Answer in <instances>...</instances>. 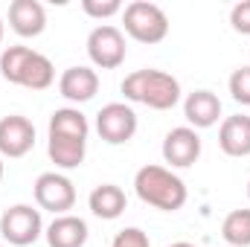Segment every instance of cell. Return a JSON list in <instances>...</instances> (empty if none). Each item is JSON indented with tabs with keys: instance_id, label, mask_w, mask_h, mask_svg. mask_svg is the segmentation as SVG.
<instances>
[{
	"instance_id": "cell-22",
	"label": "cell",
	"mask_w": 250,
	"mask_h": 247,
	"mask_svg": "<svg viewBox=\"0 0 250 247\" xmlns=\"http://www.w3.org/2000/svg\"><path fill=\"white\" fill-rule=\"evenodd\" d=\"M82 9H84V15H90L96 21H105V18L120 15L125 6L120 0H82Z\"/></svg>"
},
{
	"instance_id": "cell-25",
	"label": "cell",
	"mask_w": 250,
	"mask_h": 247,
	"mask_svg": "<svg viewBox=\"0 0 250 247\" xmlns=\"http://www.w3.org/2000/svg\"><path fill=\"white\" fill-rule=\"evenodd\" d=\"M169 247H195V245H189V242H175V245H169Z\"/></svg>"
},
{
	"instance_id": "cell-27",
	"label": "cell",
	"mask_w": 250,
	"mask_h": 247,
	"mask_svg": "<svg viewBox=\"0 0 250 247\" xmlns=\"http://www.w3.org/2000/svg\"><path fill=\"white\" fill-rule=\"evenodd\" d=\"M0 44H3V18H0Z\"/></svg>"
},
{
	"instance_id": "cell-24",
	"label": "cell",
	"mask_w": 250,
	"mask_h": 247,
	"mask_svg": "<svg viewBox=\"0 0 250 247\" xmlns=\"http://www.w3.org/2000/svg\"><path fill=\"white\" fill-rule=\"evenodd\" d=\"M230 23L236 32L250 35V0H239L233 9H230Z\"/></svg>"
},
{
	"instance_id": "cell-2",
	"label": "cell",
	"mask_w": 250,
	"mask_h": 247,
	"mask_svg": "<svg viewBox=\"0 0 250 247\" xmlns=\"http://www.w3.org/2000/svg\"><path fill=\"white\" fill-rule=\"evenodd\" d=\"M134 192H137V198L143 204H148L154 209H163V212H178L189 198L187 184L172 169L157 166V163H148V166L137 169Z\"/></svg>"
},
{
	"instance_id": "cell-4",
	"label": "cell",
	"mask_w": 250,
	"mask_h": 247,
	"mask_svg": "<svg viewBox=\"0 0 250 247\" xmlns=\"http://www.w3.org/2000/svg\"><path fill=\"white\" fill-rule=\"evenodd\" d=\"M44 233V221H41V209L29 206V204H15L0 215V236L15 247L35 245Z\"/></svg>"
},
{
	"instance_id": "cell-11",
	"label": "cell",
	"mask_w": 250,
	"mask_h": 247,
	"mask_svg": "<svg viewBox=\"0 0 250 247\" xmlns=\"http://www.w3.org/2000/svg\"><path fill=\"white\" fill-rule=\"evenodd\" d=\"M9 26L21 38H38L47 29V9L38 0H12L9 3Z\"/></svg>"
},
{
	"instance_id": "cell-8",
	"label": "cell",
	"mask_w": 250,
	"mask_h": 247,
	"mask_svg": "<svg viewBox=\"0 0 250 247\" xmlns=\"http://www.w3.org/2000/svg\"><path fill=\"white\" fill-rule=\"evenodd\" d=\"M35 145V125L21 114H9L0 120V157H23Z\"/></svg>"
},
{
	"instance_id": "cell-20",
	"label": "cell",
	"mask_w": 250,
	"mask_h": 247,
	"mask_svg": "<svg viewBox=\"0 0 250 247\" xmlns=\"http://www.w3.org/2000/svg\"><path fill=\"white\" fill-rule=\"evenodd\" d=\"M29 53H32V50H29V47H21V44L3 50V56H0V76H3L9 84H18V76H21L23 64L29 59Z\"/></svg>"
},
{
	"instance_id": "cell-14",
	"label": "cell",
	"mask_w": 250,
	"mask_h": 247,
	"mask_svg": "<svg viewBox=\"0 0 250 247\" xmlns=\"http://www.w3.org/2000/svg\"><path fill=\"white\" fill-rule=\"evenodd\" d=\"M87 242V224L79 215H56L47 227V245L50 247H84Z\"/></svg>"
},
{
	"instance_id": "cell-5",
	"label": "cell",
	"mask_w": 250,
	"mask_h": 247,
	"mask_svg": "<svg viewBox=\"0 0 250 247\" xmlns=\"http://www.w3.org/2000/svg\"><path fill=\"white\" fill-rule=\"evenodd\" d=\"M125 35L120 26L111 23H99L96 29H90L87 35V56L99 70H117L125 62Z\"/></svg>"
},
{
	"instance_id": "cell-28",
	"label": "cell",
	"mask_w": 250,
	"mask_h": 247,
	"mask_svg": "<svg viewBox=\"0 0 250 247\" xmlns=\"http://www.w3.org/2000/svg\"><path fill=\"white\" fill-rule=\"evenodd\" d=\"M248 198H250V181H248Z\"/></svg>"
},
{
	"instance_id": "cell-13",
	"label": "cell",
	"mask_w": 250,
	"mask_h": 247,
	"mask_svg": "<svg viewBox=\"0 0 250 247\" xmlns=\"http://www.w3.org/2000/svg\"><path fill=\"white\" fill-rule=\"evenodd\" d=\"M218 145L227 157H250V117H227L218 128Z\"/></svg>"
},
{
	"instance_id": "cell-7",
	"label": "cell",
	"mask_w": 250,
	"mask_h": 247,
	"mask_svg": "<svg viewBox=\"0 0 250 247\" xmlns=\"http://www.w3.org/2000/svg\"><path fill=\"white\" fill-rule=\"evenodd\" d=\"M96 131L108 145H123L137 134V114L125 102H108L96 114Z\"/></svg>"
},
{
	"instance_id": "cell-3",
	"label": "cell",
	"mask_w": 250,
	"mask_h": 247,
	"mask_svg": "<svg viewBox=\"0 0 250 247\" xmlns=\"http://www.w3.org/2000/svg\"><path fill=\"white\" fill-rule=\"evenodd\" d=\"M125 32L140 44H160L169 35V18L166 12L151 0H134L123 9Z\"/></svg>"
},
{
	"instance_id": "cell-18",
	"label": "cell",
	"mask_w": 250,
	"mask_h": 247,
	"mask_svg": "<svg viewBox=\"0 0 250 247\" xmlns=\"http://www.w3.org/2000/svg\"><path fill=\"white\" fill-rule=\"evenodd\" d=\"M87 143L84 140H67V137H47V154L56 163V169H79L84 163Z\"/></svg>"
},
{
	"instance_id": "cell-15",
	"label": "cell",
	"mask_w": 250,
	"mask_h": 247,
	"mask_svg": "<svg viewBox=\"0 0 250 247\" xmlns=\"http://www.w3.org/2000/svg\"><path fill=\"white\" fill-rule=\"evenodd\" d=\"M87 206H90V212H93L96 218L114 221V218H120V215L125 212L128 198H125V192L117 184H99L93 192H90Z\"/></svg>"
},
{
	"instance_id": "cell-6",
	"label": "cell",
	"mask_w": 250,
	"mask_h": 247,
	"mask_svg": "<svg viewBox=\"0 0 250 247\" xmlns=\"http://www.w3.org/2000/svg\"><path fill=\"white\" fill-rule=\"evenodd\" d=\"M32 192H35V204L41 209H50L53 215H67V209H73V204H76V186L62 172L38 175Z\"/></svg>"
},
{
	"instance_id": "cell-16",
	"label": "cell",
	"mask_w": 250,
	"mask_h": 247,
	"mask_svg": "<svg viewBox=\"0 0 250 247\" xmlns=\"http://www.w3.org/2000/svg\"><path fill=\"white\" fill-rule=\"evenodd\" d=\"M50 137H67V140H84L90 134V123L79 108H59L50 117Z\"/></svg>"
},
{
	"instance_id": "cell-17",
	"label": "cell",
	"mask_w": 250,
	"mask_h": 247,
	"mask_svg": "<svg viewBox=\"0 0 250 247\" xmlns=\"http://www.w3.org/2000/svg\"><path fill=\"white\" fill-rule=\"evenodd\" d=\"M56 82V67L53 62L44 56V53H29V59L23 64L21 76H18V84L21 87H29V90H47L50 84Z\"/></svg>"
},
{
	"instance_id": "cell-23",
	"label": "cell",
	"mask_w": 250,
	"mask_h": 247,
	"mask_svg": "<svg viewBox=\"0 0 250 247\" xmlns=\"http://www.w3.org/2000/svg\"><path fill=\"white\" fill-rule=\"evenodd\" d=\"M111 247H151V242H148V236L140 227H125V230H120L114 236Z\"/></svg>"
},
{
	"instance_id": "cell-10",
	"label": "cell",
	"mask_w": 250,
	"mask_h": 247,
	"mask_svg": "<svg viewBox=\"0 0 250 247\" xmlns=\"http://www.w3.org/2000/svg\"><path fill=\"white\" fill-rule=\"evenodd\" d=\"M59 93H62L67 102H90L96 93H99V76L93 67H67L59 79Z\"/></svg>"
},
{
	"instance_id": "cell-26",
	"label": "cell",
	"mask_w": 250,
	"mask_h": 247,
	"mask_svg": "<svg viewBox=\"0 0 250 247\" xmlns=\"http://www.w3.org/2000/svg\"><path fill=\"white\" fill-rule=\"evenodd\" d=\"M3 172H6V166H3V157H0V181H3Z\"/></svg>"
},
{
	"instance_id": "cell-29",
	"label": "cell",
	"mask_w": 250,
	"mask_h": 247,
	"mask_svg": "<svg viewBox=\"0 0 250 247\" xmlns=\"http://www.w3.org/2000/svg\"><path fill=\"white\" fill-rule=\"evenodd\" d=\"M0 247H3V245H0Z\"/></svg>"
},
{
	"instance_id": "cell-19",
	"label": "cell",
	"mask_w": 250,
	"mask_h": 247,
	"mask_svg": "<svg viewBox=\"0 0 250 247\" xmlns=\"http://www.w3.org/2000/svg\"><path fill=\"white\" fill-rule=\"evenodd\" d=\"M221 239L227 247H250V209H233L224 218Z\"/></svg>"
},
{
	"instance_id": "cell-9",
	"label": "cell",
	"mask_w": 250,
	"mask_h": 247,
	"mask_svg": "<svg viewBox=\"0 0 250 247\" xmlns=\"http://www.w3.org/2000/svg\"><path fill=\"white\" fill-rule=\"evenodd\" d=\"M198 157H201V137L195 128L181 125L163 137V160L172 169H189Z\"/></svg>"
},
{
	"instance_id": "cell-1",
	"label": "cell",
	"mask_w": 250,
	"mask_h": 247,
	"mask_svg": "<svg viewBox=\"0 0 250 247\" xmlns=\"http://www.w3.org/2000/svg\"><path fill=\"white\" fill-rule=\"evenodd\" d=\"M123 96L128 102H140L151 111H172L181 102V82L172 73L143 67L123 79Z\"/></svg>"
},
{
	"instance_id": "cell-21",
	"label": "cell",
	"mask_w": 250,
	"mask_h": 247,
	"mask_svg": "<svg viewBox=\"0 0 250 247\" xmlns=\"http://www.w3.org/2000/svg\"><path fill=\"white\" fill-rule=\"evenodd\" d=\"M230 96L239 105H250V64L233 70V76H230Z\"/></svg>"
},
{
	"instance_id": "cell-12",
	"label": "cell",
	"mask_w": 250,
	"mask_h": 247,
	"mask_svg": "<svg viewBox=\"0 0 250 247\" xmlns=\"http://www.w3.org/2000/svg\"><path fill=\"white\" fill-rule=\"evenodd\" d=\"M184 117L189 128H212L221 117V99L212 90H192L184 102Z\"/></svg>"
}]
</instances>
